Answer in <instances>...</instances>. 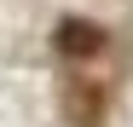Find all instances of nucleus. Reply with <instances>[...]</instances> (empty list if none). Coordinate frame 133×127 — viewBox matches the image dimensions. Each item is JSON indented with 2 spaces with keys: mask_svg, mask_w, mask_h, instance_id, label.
Listing matches in <instances>:
<instances>
[{
  "mask_svg": "<svg viewBox=\"0 0 133 127\" xmlns=\"http://www.w3.org/2000/svg\"><path fill=\"white\" fill-rule=\"evenodd\" d=\"M104 110H110V87L104 81H64V121L70 127H104Z\"/></svg>",
  "mask_w": 133,
  "mask_h": 127,
  "instance_id": "1",
  "label": "nucleus"
},
{
  "mask_svg": "<svg viewBox=\"0 0 133 127\" xmlns=\"http://www.w3.org/2000/svg\"><path fill=\"white\" fill-rule=\"evenodd\" d=\"M58 52L64 58H98L104 52V29L87 23V17H64L58 23Z\"/></svg>",
  "mask_w": 133,
  "mask_h": 127,
  "instance_id": "2",
  "label": "nucleus"
}]
</instances>
